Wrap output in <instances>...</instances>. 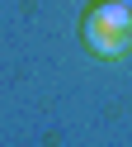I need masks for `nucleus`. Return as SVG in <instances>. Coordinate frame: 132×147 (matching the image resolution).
<instances>
[{
	"label": "nucleus",
	"instance_id": "nucleus-1",
	"mask_svg": "<svg viewBox=\"0 0 132 147\" xmlns=\"http://www.w3.org/2000/svg\"><path fill=\"white\" fill-rule=\"evenodd\" d=\"M80 38L94 57H123L132 48V0H99L85 14Z\"/></svg>",
	"mask_w": 132,
	"mask_h": 147
}]
</instances>
